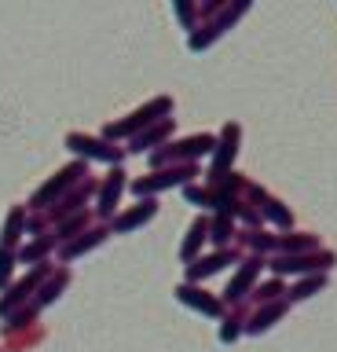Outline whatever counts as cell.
<instances>
[{"label": "cell", "mask_w": 337, "mask_h": 352, "mask_svg": "<svg viewBox=\"0 0 337 352\" xmlns=\"http://www.w3.org/2000/svg\"><path fill=\"white\" fill-rule=\"evenodd\" d=\"M165 118H172V99H169V96H154L150 103L136 107L128 118H121V121H111V125L103 129V140H106V143L132 140L136 132H143V129L154 125V121H165Z\"/></svg>", "instance_id": "cell-1"}, {"label": "cell", "mask_w": 337, "mask_h": 352, "mask_svg": "<svg viewBox=\"0 0 337 352\" xmlns=\"http://www.w3.org/2000/svg\"><path fill=\"white\" fill-rule=\"evenodd\" d=\"M84 176H89V162H70V165H62L59 173H51L48 180L34 191V198H30V213H48V209L56 206L59 198L70 191V187H78Z\"/></svg>", "instance_id": "cell-2"}, {"label": "cell", "mask_w": 337, "mask_h": 352, "mask_svg": "<svg viewBox=\"0 0 337 352\" xmlns=\"http://www.w3.org/2000/svg\"><path fill=\"white\" fill-rule=\"evenodd\" d=\"M51 268H56V264H34L23 279L8 286V294H0V319H8L12 312H19V308H26L30 301H34V294L40 290V283L51 275Z\"/></svg>", "instance_id": "cell-3"}, {"label": "cell", "mask_w": 337, "mask_h": 352, "mask_svg": "<svg viewBox=\"0 0 337 352\" xmlns=\"http://www.w3.org/2000/svg\"><path fill=\"white\" fill-rule=\"evenodd\" d=\"M191 176H198V165H165V169H154V173H147V176H139V180H132V191L139 198H147V195H158V191H165V187H176L183 184L187 187L191 184Z\"/></svg>", "instance_id": "cell-4"}, {"label": "cell", "mask_w": 337, "mask_h": 352, "mask_svg": "<svg viewBox=\"0 0 337 352\" xmlns=\"http://www.w3.org/2000/svg\"><path fill=\"white\" fill-rule=\"evenodd\" d=\"M67 147L78 154V162H106V165H121L125 151L117 143H106L103 136H89V132H70L67 136Z\"/></svg>", "instance_id": "cell-5"}, {"label": "cell", "mask_w": 337, "mask_h": 352, "mask_svg": "<svg viewBox=\"0 0 337 352\" xmlns=\"http://www.w3.org/2000/svg\"><path fill=\"white\" fill-rule=\"evenodd\" d=\"M95 191H100V184H95L92 176H84V180H81L78 187H70V191L62 195L59 202L48 209V213H37V217L45 220V224H62V220H67V217L81 213V209H84V202H89V198H92Z\"/></svg>", "instance_id": "cell-6"}, {"label": "cell", "mask_w": 337, "mask_h": 352, "mask_svg": "<svg viewBox=\"0 0 337 352\" xmlns=\"http://www.w3.org/2000/svg\"><path fill=\"white\" fill-rule=\"evenodd\" d=\"M334 264H337V253L312 250V253H282V257L271 261V268H275V275H290V272H315V275H323L326 268H334Z\"/></svg>", "instance_id": "cell-7"}, {"label": "cell", "mask_w": 337, "mask_h": 352, "mask_svg": "<svg viewBox=\"0 0 337 352\" xmlns=\"http://www.w3.org/2000/svg\"><path fill=\"white\" fill-rule=\"evenodd\" d=\"M125 187H128L125 169H121V165H114V169L103 176L100 191H95V213H100L103 220H114V217H117V202H121V191H125Z\"/></svg>", "instance_id": "cell-8"}, {"label": "cell", "mask_w": 337, "mask_h": 352, "mask_svg": "<svg viewBox=\"0 0 337 352\" xmlns=\"http://www.w3.org/2000/svg\"><path fill=\"white\" fill-rule=\"evenodd\" d=\"M106 239H111V224H92L89 231H81L78 239L62 242V246H59V257H62V264H67V261H78L81 253H89V250H95V246H103Z\"/></svg>", "instance_id": "cell-9"}, {"label": "cell", "mask_w": 337, "mask_h": 352, "mask_svg": "<svg viewBox=\"0 0 337 352\" xmlns=\"http://www.w3.org/2000/svg\"><path fill=\"white\" fill-rule=\"evenodd\" d=\"M249 4H246V0H238V4L235 8H224V15L220 19H216V22H209V26H205L202 33H191V52H202V48H209V44L216 41V37H220V33L227 30V26H231V22L238 19V15H242V11H246Z\"/></svg>", "instance_id": "cell-10"}, {"label": "cell", "mask_w": 337, "mask_h": 352, "mask_svg": "<svg viewBox=\"0 0 337 352\" xmlns=\"http://www.w3.org/2000/svg\"><path fill=\"white\" fill-rule=\"evenodd\" d=\"M238 136H242V129L227 121V125H224V136H220V143L213 147V151H216V162H213V173H209V180H220V176L227 173V165L235 162V154H238Z\"/></svg>", "instance_id": "cell-11"}, {"label": "cell", "mask_w": 337, "mask_h": 352, "mask_svg": "<svg viewBox=\"0 0 337 352\" xmlns=\"http://www.w3.org/2000/svg\"><path fill=\"white\" fill-rule=\"evenodd\" d=\"M154 213H158V202H154V198H139L132 209H125V213H117V217L111 220V231L125 235V231H132V228H139V224H147V220H154Z\"/></svg>", "instance_id": "cell-12"}, {"label": "cell", "mask_w": 337, "mask_h": 352, "mask_svg": "<svg viewBox=\"0 0 337 352\" xmlns=\"http://www.w3.org/2000/svg\"><path fill=\"white\" fill-rule=\"evenodd\" d=\"M169 136H172V118H165V121H154V125H150V129L136 132V136L128 140V143H132V147H128V151H132V154H143V151H158V147H165V140H169Z\"/></svg>", "instance_id": "cell-13"}, {"label": "cell", "mask_w": 337, "mask_h": 352, "mask_svg": "<svg viewBox=\"0 0 337 352\" xmlns=\"http://www.w3.org/2000/svg\"><path fill=\"white\" fill-rule=\"evenodd\" d=\"M67 286H70V268H51V275L40 283V290L34 294V301H30V305L40 312V308H48L51 301H59V294L67 290Z\"/></svg>", "instance_id": "cell-14"}, {"label": "cell", "mask_w": 337, "mask_h": 352, "mask_svg": "<svg viewBox=\"0 0 337 352\" xmlns=\"http://www.w3.org/2000/svg\"><path fill=\"white\" fill-rule=\"evenodd\" d=\"M56 246H59L56 235H34L30 242H23V246L15 250V264H30V268H34V264H45V257Z\"/></svg>", "instance_id": "cell-15"}, {"label": "cell", "mask_w": 337, "mask_h": 352, "mask_svg": "<svg viewBox=\"0 0 337 352\" xmlns=\"http://www.w3.org/2000/svg\"><path fill=\"white\" fill-rule=\"evenodd\" d=\"M231 261H235V250H216V253H209V257H194L187 264V283H198V279H205V275L220 272L224 264H231Z\"/></svg>", "instance_id": "cell-16"}, {"label": "cell", "mask_w": 337, "mask_h": 352, "mask_svg": "<svg viewBox=\"0 0 337 352\" xmlns=\"http://www.w3.org/2000/svg\"><path fill=\"white\" fill-rule=\"evenodd\" d=\"M23 235H26V206H15L12 213H8V220H4V231H0V250L15 253L19 242H23Z\"/></svg>", "instance_id": "cell-17"}, {"label": "cell", "mask_w": 337, "mask_h": 352, "mask_svg": "<svg viewBox=\"0 0 337 352\" xmlns=\"http://www.w3.org/2000/svg\"><path fill=\"white\" fill-rule=\"evenodd\" d=\"M176 297H180L183 305H191V308H198V312H205V316H220V301H216V297H209L202 286H194V283H180V286H176Z\"/></svg>", "instance_id": "cell-18"}, {"label": "cell", "mask_w": 337, "mask_h": 352, "mask_svg": "<svg viewBox=\"0 0 337 352\" xmlns=\"http://www.w3.org/2000/svg\"><path fill=\"white\" fill-rule=\"evenodd\" d=\"M286 308H290L286 297H279V301H268V305H257V312L249 316L246 330H249V334H264V330H268L271 323H275V319H279L282 312H286Z\"/></svg>", "instance_id": "cell-19"}, {"label": "cell", "mask_w": 337, "mask_h": 352, "mask_svg": "<svg viewBox=\"0 0 337 352\" xmlns=\"http://www.w3.org/2000/svg\"><path fill=\"white\" fill-rule=\"evenodd\" d=\"M260 264H264V257H253V261H246L242 268H238V275L231 283H227V290H224V297L227 301H242V297L249 294V286H253V279H257V272H260Z\"/></svg>", "instance_id": "cell-20"}, {"label": "cell", "mask_w": 337, "mask_h": 352, "mask_svg": "<svg viewBox=\"0 0 337 352\" xmlns=\"http://www.w3.org/2000/svg\"><path fill=\"white\" fill-rule=\"evenodd\" d=\"M89 228H92V213H89V209H81V213H73V217L62 220V224H56V242L62 246V242L78 239L81 231H89Z\"/></svg>", "instance_id": "cell-21"}, {"label": "cell", "mask_w": 337, "mask_h": 352, "mask_svg": "<svg viewBox=\"0 0 337 352\" xmlns=\"http://www.w3.org/2000/svg\"><path fill=\"white\" fill-rule=\"evenodd\" d=\"M209 239V220L205 217H194V224L187 228V242H183V250H180V257L183 261H194V253H198V246Z\"/></svg>", "instance_id": "cell-22"}, {"label": "cell", "mask_w": 337, "mask_h": 352, "mask_svg": "<svg viewBox=\"0 0 337 352\" xmlns=\"http://www.w3.org/2000/svg\"><path fill=\"white\" fill-rule=\"evenodd\" d=\"M315 246H319V239H315V235H304V231H297V235H279V239H275V250H282V253H312Z\"/></svg>", "instance_id": "cell-23"}, {"label": "cell", "mask_w": 337, "mask_h": 352, "mask_svg": "<svg viewBox=\"0 0 337 352\" xmlns=\"http://www.w3.org/2000/svg\"><path fill=\"white\" fill-rule=\"evenodd\" d=\"M249 195L257 198V202H264V213L275 220V224H293V217H290V209H282L279 198H271L268 191H257V187H249Z\"/></svg>", "instance_id": "cell-24"}, {"label": "cell", "mask_w": 337, "mask_h": 352, "mask_svg": "<svg viewBox=\"0 0 337 352\" xmlns=\"http://www.w3.org/2000/svg\"><path fill=\"white\" fill-rule=\"evenodd\" d=\"M326 286V275H312V279H304L301 286H293V290H286V301H308L312 294H319Z\"/></svg>", "instance_id": "cell-25"}, {"label": "cell", "mask_w": 337, "mask_h": 352, "mask_svg": "<svg viewBox=\"0 0 337 352\" xmlns=\"http://www.w3.org/2000/svg\"><path fill=\"white\" fill-rule=\"evenodd\" d=\"M231 217L227 213H216V220H209V239L216 242L220 250H227V239H231Z\"/></svg>", "instance_id": "cell-26"}, {"label": "cell", "mask_w": 337, "mask_h": 352, "mask_svg": "<svg viewBox=\"0 0 337 352\" xmlns=\"http://www.w3.org/2000/svg\"><path fill=\"white\" fill-rule=\"evenodd\" d=\"M279 294H286V286H282V279H271L264 286H257L253 297H257V305H268V301H279Z\"/></svg>", "instance_id": "cell-27"}, {"label": "cell", "mask_w": 337, "mask_h": 352, "mask_svg": "<svg viewBox=\"0 0 337 352\" xmlns=\"http://www.w3.org/2000/svg\"><path fill=\"white\" fill-rule=\"evenodd\" d=\"M12 275H15V253L0 250V290L12 286Z\"/></svg>", "instance_id": "cell-28"}, {"label": "cell", "mask_w": 337, "mask_h": 352, "mask_svg": "<svg viewBox=\"0 0 337 352\" xmlns=\"http://www.w3.org/2000/svg\"><path fill=\"white\" fill-rule=\"evenodd\" d=\"M238 323H246V316L238 312V316H231V319H224V327H220V341H235L238 334H242V327Z\"/></svg>", "instance_id": "cell-29"}, {"label": "cell", "mask_w": 337, "mask_h": 352, "mask_svg": "<svg viewBox=\"0 0 337 352\" xmlns=\"http://www.w3.org/2000/svg\"><path fill=\"white\" fill-rule=\"evenodd\" d=\"M249 246H253V250H275V239L260 235V231H249Z\"/></svg>", "instance_id": "cell-30"}, {"label": "cell", "mask_w": 337, "mask_h": 352, "mask_svg": "<svg viewBox=\"0 0 337 352\" xmlns=\"http://www.w3.org/2000/svg\"><path fill=\"white\" fill-rule=\"evenodd\" d=\"M176 15H180V22L191 30V22H194V15H198V8H191V4H176Z\"/></svg>", "instance_id": "cell-31"}]
</instances>
